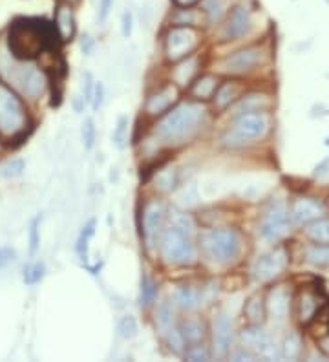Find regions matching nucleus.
Instances as JSON below:
<instances>
[{
	"label": "nucleus",
	"mask_w": 329,
	"mask_h": 362,
	"mask_svg": "<svg viewBox=\"0 0 329 362\" xmlns=\"http://www.w3.org/2000/svg\"><path fill=\"white\" fill-rule=\"evenodd\" d=\"M207 121V108L202 101H180L161 116L154 128V139L163 147H180L196 138Z\"/></svg>",
	"instance_id": "f257e3e1"
},
{
	"label": "nucleus",
	"mask_w": 329,
	"mask_h": 362,
	"mask_svg": "<svg viewBox=\"0 0 329 362\" xmlns=\"http://www.w3.org/2000/svg\"><path fill=\"white\" fill-rule=\"evenodd\" d=\"M63 44L54 22L46 19H17L10 28L8 50L17 59L32 61L41 52H54Z\"/></svg>",
	"instance_id": "f03ea898"
},
{
	"label": "nucleus",
	"mask_w": 329,
	"mask_h": 362,
	"mask_svg": "<svg viewBox=\"0 0 329 362\" xmlns=\"http://www.w3.org/2000/svg\"><path fill=\"white\" fill-rule=\"evenodd\" d=\"M0 79L28 99H39L48 86V77L37 64L17 59L10 50H0Z\"/></svg>",
	"instance_id": "7ed1b4c3"
},
{
	"label": "nucleus",
	"mask_w": 329,
	"mask_h": 362,
	"mask_svg": "<svg viewBox=\"0 0 329 362\" xmlns=\"http://www.w3.org/2000/svg\"><path fill=\"white\" fill-rule=\"evenodd\" d=\"M33 130L28 110L19 92L0 81V138L11 147L21 145Z\"/></svg>",
	"instance_id": "20e7f679"
},
{
	"label": "nucleus",
	"mask_w": 329,
	"mask_h": 362,
	"mask_svg": "<svg viewBox=\"0 0 329 362\" xmlns=\"http://www.w3.org/2000/svg\"><path fill=\"white\" fill-rule=\"evenodd\" d=\"M198 247L203 258L213 266H231L242 253V235L234 227H216V229L203 231L198 238Z\"/></svg>",
	"instance_id": "39448f33"
},
{
	"label": "nucleus",
	"mask_w": 329,
	"mask_h": 362,
	"mask_svg": "<svg viewBox=\"0 0 329 362\" xmlns=\"http://www.w3.org/2000/svg\"><path fill=\"white\" fill-rule=\"evenodd\" d=\"M161 260L169 266H192L198 260V245L194 235L174 225H164L158 240Z\"/></svg>",
	"instance_id": "423d86ee"
},
{
	"label": "nucleus",
	"mask_w": 329,
	"mask_h": 362,
	"mask_svg": "<svg viewBox=\"0 0 329 362\" xmlns=\"http://www.w3.org/2000/svg\"><path fill=\"white\" fill-rule=\"evenodd\" d=\"M271 128V119L266 110L260 112H244L234 118L233 128L223 134L222 141L227 147H244L256 139H264Z\"/></svg>",
	"instance_id": "0eeeda50"
},
{
	"label": "nucleus",
	"mask_w": 329,
	"mask_h": 362,
	"mask_svg": "<svg viewBox=\"0 0 329 362\" xmlns=\"http://www.w3.org/2000/svg\"><path fill=\"white\" fill-rule=\"evenodd\" d=\"M203 33L200 28L170 26L163 35V54L169 63L191 57L202 46Z\"/></svg>",
	"instance_id": "6e6552de"
},
{
	"label": "nucleus",
	"mask_w": 329,
	"mask_h": 362,
	"mask_svg": "<svg viewBox=\"0 0 329 362\" xmlns=\"http://www.w3.org/2000/svg\"><path fill=\"white\" fill-rule=\"evenodd\" d=\"M267 57V52L262 48L260 44H251L245 48H240L233 54L225 55L218 63L220 74L231 75V77H240V75L251 74L260 66Z\"/></svg>",
	"instance_id": "1a4fd4ad"
},
{
	"label": "nucleus",
	"mask_w": 329,
	"mask_h": 362,
	"mask_svg": "<svg viewBox=\"0 0 329 362\" xmlns=\"http://www.w3.org/2000/svg\"><path fill=\"white\" fill-rule=\"evenodd\" d=\"M251 28H253V10L249 4L240 2L223 17L220 37L222 41H238L251 32Z\"/></svg>",
	"instance_id": "9d476101"
},
{
	"label": "nucleus",
	"mask_w": 329,
	"mask_h": 362,
	"mask_svg": "<svg viewBox=\"0 0 329 362\" xmlns=\"http://www.w3.org/2000/svg\"><path fill=\"white\" fill-rule=\"evenodd\" d=\"M289 224H291V216H289L286 203L276 202L271 203L266 213H264L258 231H260L264 240L278 242L287 233Z\"/></svg>",
	"instance_id": "9b49d317"
},
{
	"label": "nucleus",
	"mask_w": 329,
	"mask_h": 362,
	"mask_svg": "<svg viewBox=\"0 0 329 362\" xmlns=\"http://www.w3.org/2000/svg\"><path fill=\"white\" fill-rule=\"evenodd\" d=\"M167 216H169V211L158 200H150L145 203L143 214H141V229H143V238L149 247L160 240L161 231L167 224Z\"/></svg>",
	"instance_id": "f8f14e48"
},
{
	"label": "nucleus",
	"mask_w": 329,
	"mask_h": 362,
	"mask_svg": "<svg viewBox=\"0 0 329 362\" xmlns=\"http://www.w3.org/2000/svg\"><path fill=\"white\" fill-rule=\"evenodd\" d=\"M287 264H289V253L286 247H275L266 255H262L253 266V277L258 282H269L273 278L286 271Z\"/></svg>",
	"instance_id": "ddd939ff"
},
{
	"label": "nucleus",
	"mask_w": 329,
	"mask_h": 362,
	"mask_svg": "<svg viewBox=\"0 0 329 362\" xmlns=\"http://www.w3.org/2000/svg\"><path fill=\"white\" fill-rule=\"evenodd\" d=\"M234 337V320L227 311L214 313L213 324H211V339H213V355L214 357H225L231 353Z\"/></svg>",
	"instance_id": "4468645a"
},
{
	"label": "nucleus",
	"mask_w": 329,
	"mask_h": 362,
	"mask_svg": "<svg viewBox=\"0 0 329 362\" xmlns=\"http://www.w3.org/2000/svg\"><path fill=\"white\" fill-rule=\"evenodd\" d=\"M240 339L247 350L255 352L258 357L266 359V361H276L282 357V352L276 350V344L262 326H247L240 333Z\"/></svg>",
	"instance_id": "2eb2a0df"
},
{
	"label": "nucleus",
	"mask_w": 329,
	"mask_h": 362,
	"mask_svg": "<svg viewBox=\"0 0 329 362\" xmlns=\"http://www.w3.org/2000/svg\"><path fill=\"white\" fill-rule=\"evenodd\" d=\"M180 86L174 85L172 81L152 92L145 103V114L150 118H161L169 112L170 108L180 103Z\"/></svg>",
	"instance_id": "dca6fc26"
},
{
	"label": "nucleus",
	"mask_w": 329,
	"mask_h": 362,
	"mask_svg": "<svg viewBox=\"0 0 329 362\" xmlns=\"http://www.w3.org/2000/svg\"><path fill=\"white\" fill-rule=\"evenodd\" d=\"M328 213L326 203L319 198H298L297 202L293 203L289 216H291V224L295 225H308L311 222L319 218H324V214Z\"/></svg>",
	"instance_id": "f3484780"
},
{
	"label": "nucleus",
	"mask_w": 329,
	"mask_h": 362,
	"mask_svg": "<svg viewBox=\"0 0 329 362\" xmlns=\"http://www.w3.org/2000/svg\"><path fill=\"white\" fill-rule=\"evenodd\" d=\"M322 306H324V299H322V295L317 289H302L297 300V315L300 324H311L317 319V315L320 313Z\"/></svg>",
	"instance_id": "a211bd4d"
},
{
	"label": "nucleus",
	"mask_w": 329,
	"mask_h": 362,
	"mask_svg": "<svg viewBox=\"0 0 329 362\" xmlns=\"http://www.w3.org/2000/svg\"><path fill=\"white\" fill-rule=\"evenodd\" d=\"M267 315L275 320H286L291 311V291L286 286H275L266 297Z\"/></svg>",
	"instance_id": "6ab92c4d"
},
{
	"label": "nucleus",
	"mask_w": 329,
	"mask_h": 362,
	"mask_svg": "<svg viewBox=\"0 0 329 362\" xmlns=\"http://www.w3.org/2000/svg\"><path fill=\"white\" fill-rule=\"evenodd\" d=\"M54 24L57 28L59 37H61L63 44L74 41L75 32H77L74 6L70 2H59L54 13Z\"/></svg>",
	"instance_id": "aec40b11"
},
{
	"label": "nucleus",
	"mask_w": 329,
	"mask_h": 362,
	"mask_svg": "<svg viewBox=\"0 0 329 362\" xmlns=\"http://www.w3.org/2000/svg\"><path fill=\"white\" fill-rule=\"evenodd\" d=\"M176 66L170 72V77H172V83L178 85L180 88H191V85L194 81L200 77V57L196 54L191 55V57H185V59L178 61L174 63Z\"/></svg>",
	"instance_id": "412c9836"
},
{
	"label": "nucleus",
	"mask_w": 329,
	"mask_h": 362,
	"mask_svg": "<svg viewBox=\"0 0 329 362\" xmlns=\"http://www.w3.org/2000/svg\"><path fill=\"white\" fill-rule=\"evenodd\" d=\"M244 90H245V86L242 85L240 81L229 79V81H223V83H220L218 90H216V94H214V97H213L214 108L220 110V112L227 110L231 105H234V103L238 101L240 97L244 96Z\"/></svg>",
	"instance_id": "4be33fe9"
},
{
	"label": "nucleus",
	"mask_w": 329,
	"mask_h": 362,
	"mask_svg": "<svg viewBox=\"0 0 329 362\" xmlns=\"http://www.w3.org/2000/svg\"><path fill=\"white\" fill-rule=\"evenodd\" d=\"M209 24L205 11L200 8H176L170 13V26H192L200 28Z\"/></svg>",
	"instance_id": "5701e85b"
},
{
	"label": "nucleus",
	"mask_w": 329,
	"mask_h": 362,
	"mask_svg": "<svg viewBox=\"0 0 329 362\" xmlns=\"http://www.w3.org/2000/svg\"><path fill=\"white\" fill-rule=\"evenodd\" d=\"M174 304L176 308L185 309V311L198 309L203 304V289L191 284H183L174 291Z\"/></svg>",
	"instance_id": "b1692460"
},
{
	"label": "nucleus",
	"mask_w": 329,
	"mask_h": 362,
	"mask_svg": "<svg viewBox=\"0 0 329 362\" xmlns=\"http://www.w3.org/2000/svg\"><path fill=\"white\" fill-rule=\"evenodd\" d=\"M181 335L185 339L187 348L194 346V344H202L207 337V328L203 324L200 317H187L180 322Z\"/></svg>",
	"instance_id": "393cba45"
},
{
	"label": "nucleus",
	"mask_w": 329,
	"mask_h": 362,
	"mask_svg": "<svg viewBox=\"0 0 329 362\" xmlns=\"http://www.w3.org/2000/svg\"><path fill=\"white\" fill-rule=\"evenodd\" d=\"M220 79L213 74H205L200 75L194 83L191 85V96L196 99V101H213L214 94L218 90Z\"/></svg>",
	"instance_id": "a878e982"
},
{
	"label": "nucleus",
	"mask_w": 329,
	"mask_h": 362,
	"mask_svg": "<svg viewBox=\"0 0 329 362\" xmlns=\"http://www.w3.org/2000/svg\"><path fill=\"white\" fill-rule=\"evenodd\" d=\"M267 308L266 299H262L260 295H253L244 306V317L247 319L249 326H262L266 320Z\"/></svg>",
	"instance_id": "bb28decb"
},
{
	"label": "nucleus",
	"mask_w": 329,
	"mask_h": 362,
	"mask_svg": "<svg viewBox=\"0 0 329 362\" xmlns=\"http://www.w3.org/2000/svg\"><path fill=\"white\" fill-rule=\"evenodd\" d=\"M266 107L267 97L258 92H251V94H244L238 101L234 103V114L238 116L244 112H260V110H266Z\"/></svg>",
	"instance_id": "cd10ccee"
},
{
	"label": "nucleus",
	"mask_w": 329,
	"mask_h": 362,
	"mask_svg": "<svg viewBox=\"0 0 329 362\" xmlns=\"http://www.w3.org/2000/svg\"><path fill=\"white\" fill-rule=\"evenodd\" d=\"M202 10L207 15L209 24H216L231 10V0H202Z\"/></svg>",
	"instance_id": "c85d7f7f"
},
{
	"label": "nucleus",
	"mask_w": 329,
	"mask_h": 362,
	"mask_svg": "<svg viewBox=\"0 0 329 362\" xmlns=\"http://www.w3.org/2000/svg\"><path fill=\"white\" fill-rule=\"evenodd\" d=\"M304 258L309 266L328 267L329 266V244H313L304 251Z\"/></svg>",
	"instance_id": "c756f323"
},
{
	"label": "nucleus",
	"mask_w": 329,
	"mask_h": 362,
	"mask_svg": "<svg viewBox=\"0 0 329 362\" xmlns=\"http://www.w3.org/2000/svg\"><path fill=\"white\" fill-rule=\"evenodd\" d=\"M306 236L313 244H329V218H319L306 225Z\"/></svg>",
	"instance_id": "7c9ffc66"
},
{
	"label": "nucleus",
	"mask_w": 329,
	"mask_h": 362,
	"mask_svg": "<svg viewBox=\"0 0 329 362\" xmlns=\"http://www.w3.org/2000/svg\"><path fill=\"white\" fill-rule=\"evenodd\" d=\"M156 189H160L161 192H172L176 187L180 185V172L176 167H169V169H163L156 174L154 178Z\"/></svg>",
	"instance_id": "2f4dec72"
},
{
	"label": "nucleus",
	"mask_w": 329,
	"mask_h": 362,
	"mask_svg": "<svg viewBox=\"0 0 329 362\" xmlns=\"http://www.w3.org/2000/svg\"><path fill=\"white\" fill-rule=\"evenodd\" d=\"M167 222H169L170 225L178 227V229L191 233V235H194V233H196V222H194V218H192L191 214L187 213V211L172 209V211L169 213V216H167Z\"/></svg>",
	"instance_id": "473e14b6"
},
{
	"label": "nucleus",
	"mask_w": 329,
	"mask_h": 362,
	"mask_svg": "<svg viewBox=\"0 0 329 362\" xmlns=\"http://www.w3.org/2000/svg\"><path fill=\"white\" fill-rule=\"evenodd\" d=\"M174 302H170V300H164V302L160 304V308H158V313H156V320H158V326H160L161 333H167V331L176 326V313H174Z\"/></svg>",
	"instance_id": "72a5a7b5"
},
{
	"label": "nucleus",
	"mask_w": 329,
	"mask_h": 362,
	"mask_svg": "<svg viewBox=\"0 0 329 362\" xmlns=\"http://www.w3.org/2000/svg\"><path fill=\"white\" fill-rule=\"evenodd\" d=\"M282 357L284 359H297L302 352V337L297 331H291L289 335L284 339V344H282Z\"/></svg>",
	"instance_id": "f704fd0d"
},
{
	"label": "nucleus",
	"mask_w": 329,
	"mask_h": 362,
	"mask_svg": "<svg viewBox=\"0 0 329 362\" xmlns=\"http://www.w3.org/2000/svg\"><path fill=\"white\" fill-rule=\"evenodd\" d=\"M96 233V220H90L88 224L83 227L81 231L79 238H77V245H75V251H77V255L81 256V260H86L88 258V242Z\"/></svg>",
	"instance_id": "c9c22d12"
},
{
	"label": "nucleus",
	"mask_w": 329,
	"mask_h": 362,
	"mask_svg": "<svg viewBox=\"0 0 329 362\" xmlns=\"http://www.w3.org/2000/svg\"><path fill=\"white\" fill-rule=\"evenodd\" d=\"M158 284L152 280L150 277H143L141 278V293H139V304L147 308L150 304L154 302L156 297H158Z\"/></svg>",
	"instance_id": "e433bc0d"
},
{
	"label": "nucleus",
	"mask_w": 329,
	"mask_h": 362,
	"mask_svg": "<svg viewBox=\"0 0 329 362\" xmlns=\"http://www.w3.org/2000/svg\"><path fill=\"white\" fill-rule=\"evenodd\" d=\"M117 331L127 341L134 339V337L138 335V320H136V317H132V315H123L119 322H117Z\"/></svg>",
	"instance_id": "4c0bfd02"
},
{
	"label": "nucleus",
	"mask_w": 329,
	"mask_h": 362,
	"mask_svg": "<svg viewBox=\"0 0 329 362\" xmlns=\"http://www.w3.org/2000/svg\"><path fill=\"white\" fill-rule=\"evenodd\" d=\"M112 141L116 145L117 149H125V145L128 141V118L127 116H121L117 119L116 128L112 132Z\"/></svg>",
	"instance_id": "58836bf2"
},
{
	"label": "nucleus",
	"mask_w": 329,
	"mask_h": 362,
	"mask_svg": "<svg viewBox=\"0 0 329 362\" xmlns=\"http://www.w3.org/2000/svg\"><path fill=\"white\" fill-rule=\"evenodd\" d=\"M44 271H46V267H44L43 262H33L24 269V282L28 286H35L44 278Z\"/></svg>",
	"instance_id": "ea45409f"
},
{
	"label": "nucleus",
	"mask_w": 329,
	"mask_h": 362,
	"mask_svg": "<svg viewBox=\"0 0 329 362\" xmlns=\"http://www.w3.org/2000/svg\"><path fill=\"white\" fill-rule=\"evenodd\" d=\"M183 357H185L187 361H211L213 352H211L207 346H203L202 342V344H194V346L187 348L185 353H183Z\"/></svg>",
	"instance_id": "a19ab883"
},
{
	"label": "nucleus",
	"mask_w": 329,
	"mask_h": 362,
	"mask_svg": "<svg viewBox=\"0 0 329 362\" xmlns=\"http://www.w3.org/2000/svg\"><path fill=\"white\" fill-rule=\"evenodd\" d=\"M41 245V216H35L30 224V256L39 251Z\"/></svg>",
	"instance_id": "79ce46f5"
},
{
	"label": "nucleus",
	"mask_w": 329,
	"mask_h": 362,
	"mask_svg": "<svg viewBox=\"0 0 329 362\" xmlns=\"http://www.w3.org/2000/svg\"><path fill=\"white\" fill-rule=\"evenodd\" d=\"M22 172H24V161L19 160V158L6 161L4 165L0 167V174L4 178H17L21 176Z\"/></svg>",
	"instance_id": "37998d69"
},
{
	"label": "nucleus",
	"mask_w": 329,
	"mask_h": 362,
	"mask_svg": "<svg viewBox=\"0 0 329 362\" xmlns=\"http://www.w3.org/2000/svg\"><path fill=\"white\" fill-rule=\"evenodd\" d=\"M83 143H85L86 150H92L94 143H96V123L94 119H85L83 123Z\"/></svg>",
	"instance_id": "c03bdc74"
},
{
	"label": "nucleus",
	"mask_w": 329,
	"mask_h": 362,
	"mask_svg": "<svg viewBox=\"0 0 329 362\" xmlns=\"http://www.w3.org/2000/svg\"><path fill=\"white\" fill-rule=\"evenodd\" d=\"M114 4H116V0H99V6H97V22L99 24H105L108 21Z\"/></svg>",
	"instance_id": "a18cd8bd"
},
{
	"label": "nucleus",
	"mask_w": 329,
	"mask_h": 362,
	"mask_svg": "<svg viewBox=\"0 0 329 362\" xmlns=\"http://www.w3.org/2000/svg\"><path fill=\"white\" fill-rule=\"evenodd\" d=\"M185 198H189V200H187V207H189V205H194V203L198 202V189L194 183H189V185H185L183 189H181L180 196H178V200H180V205L185 202Z\"/></svg>",
	"instance_id": "49530a36"
},
{
	"label": "nucleus",
	"mask_w": 329,
	"mask_h": 362,
	"mask_svg": "<svg viewBox=\"0 0 329 362\" xmlns=\"http://www.w3.org/2000/svg\"><path fill=\"white\" fill-rule=\"evenodd\" d=\"M134 32V13L130 10H125L121 15V33L125 39L132 37Z\"/></svg>",
	"instance_id": "de8ad7c7"
},
{
	"label": "nucleus",
	"mask_w": 329,
	"mask_h": 362,
	"mask_svg": "<svg viewBox=\"0 0 329 362\" xmlns=\"http://www.w3.org/2000/svg\"><path fill=\"white\" fill-rule=\"evenodd\" d=\"M103 103H105V86H103V83H96L94 96H92V108L97 112L103 107Z\"/></svg>",
	"instance_id": "09e8293b"
},
{
	"label": "nucleus",
	"mask_w": 329,
	"mask_h": 362,
	"mask_svg": "<svg viewBox=\"0 0 329 362\" xmlns=\"http://www.w3.org/2000/svg\"><path fill=\"white\" fill-rule=\"evenodd\" d=\"M229 359H231V361H256L258 355L244 346V348H240V350H236V352L229 353Z\"/></svg>",
	"instance_id": "8fccbe9b"
},
{
	"label": "nucleus",
	"mask_w": 329,
	"mask_h": 362,
	"mask_svg": "<svg viewBox=\"0 0 329 362\" xmlns=\"http://www.w3.org/2000/svg\"><path fill=\"white\" fill-rule=\"evenodd\" d=\"M13 260H15V251L10 247H0V267L8 266Z\"/></svg>",
	"instance_id": "3c124183"
},
{
	"label": "nucleus",
	"mask_w": 329,
	"mask_h": 362,
	"mask_svg": "<svg viewBox=\"0 0 329 362\" xmlns=\"http://www.w3.org/2000/svg\"><path fill=\"white\" fill-rule=\"evenodd\" d=\"M81 50L86 55H92V52H94V39L90 35H83V39H81Z\"/></svg>",
	"instance_id": "603ef678"
},
{
	"label": "nucleus",
	"mask_w": 329,
	"mask_h": 362,
	"mask_svg": "<svg viewBox=\"0 0 329 362\" xmlns=\"http://www.w3.org/2000/svg\"><path fill=\"white\" fill-rule=\"evenodd\" d=\"M176 4V8H194L196 4H200L202 0H172Z\"/></svg>",
	"instance_id": "864d4df0"
},
{
	"label": "nucleus",
	"mask_w": 329,
	"mask_h": 362,
	"mask_svg": "<svg viewBox=\"0 0 329 362\" xmlns=\"http://www.w3.org/2000/svg\"><path fill=\"white\" fill-rule=\"evenodd\" d=\"M319 346H320V350H322V352H324L326 355H328V357H329V337H324V339H320Z\"/></svg>",
	"instance_id": "5fc2aeb1"
}]
</instances>
